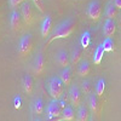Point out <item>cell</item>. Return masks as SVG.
Here are the masks:
<instances>
[{
  "instance_id": "obj_1",
  "label": "cell",
  "mask_w": 121,
  "mask_h": 121,
  "mask_svg": "<svg viewBox=\"0 0 121 121\" xmlns=\"http://www.w3.org/2000/svg\"><path fill=\"white\" fill-rule=\"evenodd\" d=\"M74 29H75V22L73 21V19H65V21H63L62 23H59L55 28L53 32L51 33V36L48 38L47 43H46V46L51 44L53 40L68 38L69 35H72Z\"/></svg>"
},
{
  "instance_id": "obj_2",
  "label": "cell",
  "mask_w": 121,
  "mask_h": 121,
  "mask_svg": "<svg viewBox=\"0 0 121 121\" xmlns=\"http://www.w3.org/2000/svg\"><path fill=\"white\" fill-rule=\"evenodd\" d=\"M47 91L53 99H60L64 92V84L59 78H51L47 82Z\"/></svg>"
},
{
  "instance_id": "obj_3",
  "label": "cell",
  "mask_w": 121,
  "mask_h": 121,
  "mask_svg": "<svg viewBox=\"0 0 121 121\" xmlns=\"http://www.w3.org/2000/svg\"><path fill=\"white\" fill-rule=\"evenodd\" d=\"M32 46H33V41H32V35L30 34H26L21 38L18 44V52L21 56H27L30 51H32Z\"/></svg>"
},
{
  "instance_id": "obj_4",
  "label": "cell",
  "mask_w": 121,
  "mask_h": 121,
  "mask_svg": "<svg viewBox=\"0 0 121 121\" xmlns=\"http://www.w3.org/2000/svg\"><path fill=\"white\" fill-rule=\"evenodd\" d=\"M100 15H102V7H100V4L95 0V1H91L88 7H87V16L92 19V21H98L100 18Z\"/></svg>"
},
{
  "instance_id": "obj_5",
  "label": "cell",
  "mask_w": 121,
  "mask_h": 121,
  "mask_svg": "<svg viewBox=\"0 0 121 121\" xmlns=\"http://www.w3.org/2000/svg\"><path fill=\"white\" fill-rule=\"evenodd\" d=\"M62 112H63V108L60 107L59 103V99H52L50 104L46 108V113L47 116H55V117H59L62 116Z\"/></svg>"
},
{
  "instance_id": "obj_6",
  "label": "cell",
  "mask_w": 121,
  "mask_h": 121,
  "mask_svg": "<svg viewBox=\"0 0 121 121\" xmlns=\"http://www.w3.org/2000/svg\"><path fill=\"white\" fill-rule=\"evenodd\" d=\"M21 16H22V19L26 24H30L33 21V10L30 7L29 3L24 1L22 5H21Z\"/></svg>"
},
{
  "instance_id": "obj_7",
  "label": "cell",
  "mask_w": 121,
  "mask_h": 121,
  "mask_svg": "<svg viewBox=\"0 0 121 121\" xmlns=\"http://www.w3.org/2000/svg\"><path fill=\"white\" fill-rule=\"evenodd\" d=\"M22 16L19 12L17 11H12L11 13V17H10V24H11V28L13 32H18L22 27Z\"/></svg>"
},
{
  "instance_id": "obj_8",
  "label": "cell",
  "mask_w": 121,
  "mask_h": 121,
  "mask_svg": "<svg viewBox=\"0 0 121 121\" xmlns=\"http://www.w3.org/2000/svg\"><path fill=\"white\" fill-rule=\"evenodd\" d=\"M40 30H41L43 38H47L50 35V33H51V30H52V18H51V16H50V15H47L44 18V21L41 22Z\"/></svg>"
},
{
  "instance_id": "obj_9",
  "label": "cell",
  "mask_w": 121,
  "mask_h": 121,
  "mask_svg": "<svg viewBox=\"0 0 121 121\" xmlns=\"http://www.w3.org/2000/svg\"><path fill=\"white\" fill-rule=\"evenodd\" d=\"M69 97L70 102L74 107H79L81 103V95H80V90L78 86H72L69 90Z\"/></svg>"
},
{
  "instance_id": "obj_10",
  "label": "cell",
  "mask_w": 121,
  "mask_h": 121,
  "mask_svg": "<svg viewBox=\"0 0 121 121\" xmlns=\"http://www.w3.org/2000/svg\"><path fill=\"white\" fill-rule=\"evenodd\" d=\"M116 30V24H115V21L112 18H107V21L104 22V26H103V33L107 38H112Z\"/></svg>"
},
{
  "instance_id": "obj_11",
  "label": "cell",
  "mask_w": 121,
  "mask_h": 121,
  "mask_svg": "<svg viewBox=\"0 0 121 121\" xmlns=\"http://www.w3.org/2000/svg\"><path fill=\"white\" fill-rule=\"evenodd\" d=\"M56 60H57V63L60 65V67H63V68H67L69 67V62H70V56L68 55L67 51H59L56 56Z\"/></svg>"
},
{
  "instance_id": "obj_12",
  "label": "cell",
  "mask_w": 121,
  "mask_h": 121,
  "mask_svg": "<svg viewBox=\"0 0 121 121\" xmlns=\"http://www.w3.org/2000/svg\"><path fill=\"white\" fill-rule=\"evenodd\" d=\"M44 68H45V59L43 55H38L35 58V62H34V72L36 74H41L44 72Z\"/></svg>"
},
{
  "instance_id": "obj_13",
  "label": "cell",
  "mask_w": 121,
  "mask_h": 121,
  "mask_svg": "<svg viewBox=\"0 0 121 121\" xmlns=\"http://www.w3.org/2000/svg\"><path fill=\"white\" fill-rule=\"evenodd\" d=\"M58 78L62 80L64 85H69L70 82H72V70H70V68L69 67L64 68L62 72L59 73V76Z\"/></svg>"
},
{
  "instance_id": "obj_14",
  "label": "cell",
  "mask_w": 121,
  "mask_h": 121,
  "mask_svg": "<svg viewBox=\"0 0 121 121\" xmlns=\"http://www.w3.org/2000/svg\"><path fill=\"white\" fill-rule=\"evenodd\" d=\"M81 56H82V51L80 47H75L73 51H72V55H70V63L73 65H76L80 59H81Z\"/></svg>"
},
{
  "instance_id": "obj_15",
  "label": "cell",
  "mask_w": 121,
  "mask_h": 121,
  "mask_svg": "<svg viewBox=\"0 0 121 121\" xmlns=\"http://www.w3.org/2000/svg\"><path fill=\"white\" fill-rule=\"evenodd\" d=\"M103 55H104V48H103L102 45H99L93 53V63L100 64V62H102V59H103Z\"/></svg>"
},
{
  "instance_id": "obj_16",
  "label": "cell",
  "mask_w": 121,
  "mask_h": 121,
  "mask_svg": "<svg viewBox=\"0 0 121 121\" xmlns=\"http://www.w3.org/2000/svg\"><path fill=\"white\" fill-rule=\"evenodd\" d=\"M117 7L115 6V4H109L107 6V10H105V15L108 18H112V19H115V17H117L119 15V11H117Z\"/></svg>"
},
{
  "instance_id": "obj_17",
  "label": "cell",
  "mask_w": 121,
  "mask_h": 121,
  "mask_svg": "<svg viewBox=\"0 0 121 121\" xmlns=\"http://www.w3.org/2000/svg\"><path fill=\"white\" fill-rule=\"evenodd\" d=\"M74 110L73 108H70V107H65L63 109V112H62V120L63 121H73L74 120Z\"/></svg>"
},
{
  "instance_id": "obj_18",
  "label": "cell",
  "mask_w": 121,
  "mask_h": 121,
  "mask_svg": "<svg viewBox=\"0 0 121 121\" xmlns=\"http://www.w3.org/2000/svg\"><path fill=\"white\" fill-rule=\"evenodd\" d=\"M90 117V112L87 107H80L78 112V121H88Z\"/></svg>"
},
{
  "instance_id": "obj_19",
  "label": "cell",
  "mask_w": 121,
  "mask_h": 121,
  "mask_svg": "<svg viewBox=\"0 0 121 121\" xmlns=\"http://www.w3.org/2000/svg\"><path fill=\"white\" fill-rule=\"evenodd\" d=\"M90 107L95 114H99V102H98L97 95H92L90 97Z\"/></svg>"
},
{
  "instance_id": "obj_20",
  "label": "cell",
  "mask_w": 121,
  "mask_h": 121,
  "mask_svg": "<svg viewBox=\"0 0 121 121\" xmlns=\"http://www.w3.org/2000/svg\"><path fill=\"white\" fill-rule=\"evenodd\" d=\"M23 88L27 93H32L33 91V79L30 75H26L23 78Z\"/></svg>"
},
{
  "instance_id": "obj_21",
  "label": "cell",
  "mask_w": 121,
  "mask_h": 121,
  "mask_svg": "<svg viewBox=\"0 0 121 121\" xmlns=\"http://www.w3.org/2000/svg\"><path fill=\"white\" fill-rule=\"evenodd\" d=\"M78 73H79L80 76H86V75H88V73H90V64H88V62H86V60H82V62L80 63V65H79Z\"/></svg>"
},
{
  "instance_id": "obj_22",
  "label": "cell",
  "mask_w": 121,
  "mask_h": 121,
  "mask_svg": "<svg viewBox=\"0 0 121 121\" xmlns=\"http://www.w3.org/2000/svg\"><path fill=\"white\" fill-rule=\"evenodd\" d=\"M104 91H105V81L104 79H99L96 85V95L98 97H102L104 95Z\"/></svg>"
},
{
  "instance_id": "obj_23",
  "label": "cell",
  "mask_w": 121,
  "mask_h": 121,
  "mask_svg": "<svg viewBox=\"0 0 121 121\" xmlns=\"http://www.w3.org/2000/svg\"><path fill=\"white\" fill-rule=\"evenodd\" d=\"M102 46L104 48V52H112L114 51V41H113V39L112 38H107L102 43Z\"/></svg>"
},
{
  "instance_id": "obj_24",
  "label": "cell",
  "mask_w": 121,
  "mask_h": 121,
  "mask_svg": "<svg viewBox=\"0 0 121 121\" xmlns=\"http://www.w3.org/2000/svg\"><path fill=\"white\" fill-rule=\"evenodd\" d=\"M33 109H34V113L35 114H43V112H44V102H43L41 98L35 99Z\"/></svg>"
},
{
  "instance_id": "obj_25",
  "label": "cell",
  "mask_w": 121,
  "mask_h": 121,
  "mask_svg": "<svg viewBox=\"0 0 121 121\" xmlns=\"http://www.w3.org/2000/svg\"><path fill=\"white\" fill-rule=\"evenodd\" d=\"M90 41H91V38H90V33L88 32H85L82 34V38H81V46L84 48H86L88 45H90Z\"/></svg>"
},
{
  "instance_id": "obj_26",
  "label": "cell",
  "mask_w": 121,
  "mask_h": 121,
  "mask_svg": "<svg viewBox=\"0 0 121 121\" xmlns=\"http://www.w3.org/2000/svg\"><path fill=\"white\" fill-rule=\"evenodd\" d=\"M81 91H82L85 95H88L91 92V84H90V81H87V80L82 81V84H81Z\"/></svg>"
},
{
  "instance_id": "obj_27",
  "label": "cell",
  "mask_w": 121,
  "mask_h": 121,
  "mask_svg": "<svg viewBox=\"0 0 121 121\" xmlns=\"http://www.w3.org/2000/svg\"><path fill=\"white\" fill-rule=\"evenodd\" d=\"M32 1L40 12H44V1L43 0H32Z\"/></svg>"
},
{
  "instance_id": "obj_28",
  "label": "cell",
  "mask_w": 121,
  "mask_h": 121,
  "mask_svg": "<svg viewBox=\"0 0 121 121\" xmlns=\"http://www.w3.org/2000/svg\"><path fill=\"white\" fill-rule=\"evenodd\" d=\"M26 0H10V4H11L12 7H17L19 5H22Z\"/></svg>"
},
{
  "instance_id": "obj_29",
  "label": "cell",
  "mask_w": 121,
  "mask_h": 121,
  "mask_svg": "<svg viewBox=\"0 0 121 121\" xmlns=\"http://www.w3.org/2000/svg\"><path fill=\"white\" fill-rule=\"evenodd\" d=\"M45 121H62V116H59V117H55V116H47Z\"/></svg>"
},
{
  "instance_id": "obj_30",
  "label": "cell",
  "mask_w": 121,
  "mask_h": 121,
  "mask_svg": "<svg viewBox=\"0 0 121 121\" xmlns=\"http://www.w3.org/2000/svg\"><path fill=\"white\" fill-rule=\"evenodd\" d=\"M19 107H21V98L17 97V98L15 99V108H16V109H18Z\"/></svg>"
},
{
  "instance_id": "obj_31",
  "label": "cell",
  "mask_w": 121,
  "mask_h": 121,
  "mask_svg": "<svg viewBox=\"0 0 121 121\" xmlns=\"http://www.w3.org/2000/svg\"><path fill=\"white\" fill-rule=\"evenodd\" d=\"M59 103H60V107H62L63 109H64L65 107H68V105H67V102H65L64 99H62V100H59Z\"/></svg>"
},
{
  "instance_id": "obj_32",
  "label": "cell",
  "mask_w": 121,
  "mask_h": 121,
  "mask_svg": "<svg viewBox=\"0 0 121 121\" xmlns=\"http://www.w3.org/2000/svg\"><path fill=\"white\" fill-rule=\"evenodd\" d=\"M114 4H115V6H116L117 9H121V0H115Z\"/></svg>"
},
{
  "instance_id": "obj_33",
  "label": "cell",
  "mask_w": 121,
  "mask_h": 121,
  "mask_svg": "<svg viewBox=\"0 0 121 121\" xmlns=\"http://www.w3.org/2000/svg\"><path fill=\"white\" fill-rule=\"evenodd\" d=\"M119 18H120V23H121V13H120V17Z\"/></svg>"
},
{
  "instance_id": "obj_34",
  "label": "cell",
  "mask_w": 121,
  "mask_h": 121,
  "mask_svg": "<svg viewBox=\"0 0 121 121\" xmlns=\"http://www.w3.org/2000/svg\"><path fill=\"white\" fill-rule=\"evenodd\" d=\"M35 121H41V120H39V119H36V120H35Z\"/></svg>"
},
{
  "instance_id": "obj_35",
  "label": "cell",
  "mask_w": 121,
  "mask_h": 121,
  "mask_svg": "<svg viewBox=\"0 0 121 121\" xmlns=\"http://www.w3.org/2000/svg\"><path fill=\"white\" fill-rule=\"evenodd\" d=\"M90 121H93V119H90Z\"/></svg>"
}]
</instances>
